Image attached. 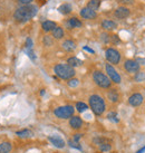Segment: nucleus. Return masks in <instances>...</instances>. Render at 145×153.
Listing matches in <instances>:
<instances>
[{
    "label": "nucleus",
    "instance_id": "1",
    "mask_svg": "<svg viewBox=\"0 0 145 153\" xmlns=\"http://www.w3.org/2000/svg\"><path fill=\"white\" fill-rule=\"evenodd\" d=\"M37 11H38V9L36 6L26 4V6H21V7L16 9V11L13 13V17L18 22H26L30 20L31 18H34Z\"/></svg>",
    "mask_w": 145,
    "mask_h": 153
},
{
    "label": "nucleus",
    "instance_id": "17",
    "mask_svg": "<svg viewBox=\"0 0 145 153\" xmlns=\"http://www.w3.org/2000/svg\"><path fill=\"white\" fill-rule=\"evenodd\" d=\"M57 27V24L55 22H51V20H45V22L41 24V28L45 33H50Z\"/></svg>",
    "mask_w": 145,
    "mask_h": 153
},
{
    "label": "nucleus",
    "instance_id": "23",
    "mask_svg": "<svg viewBox=\"0 0 145 153\" xmlns=\"http://www.w3.org/2000/svg\"><path fill=\"white\" fill-rule=\"evenodd\" d=\"M90 108V106L84 102H77L76 105H75V110L78 112V113H84L86 111Z\"/></svg>",
    "mask_w": 145,
    "mask_h": 153
},
{
    "label": "nucleus",
    "instance_id": "34",
    "mask_svg": "<svg viewBox=\"0 0 145 153\" xmlns=\"http://www.w3.org/2000/svg\"><path fill=\"white\" fill-rule=\"evenodd\" d=\"M26 49H33V39L31 38L26 39Z\"/></svg>",
    "mask_w": 145,
    "mask_h": 153
},
{
    "label": "nucleus",
    "instance_id": "20",
    "mask_svg": "<svg viewBox=\"0 0 145 153\" xmlns=\"http://www.w3.org/2000/svg\"><path fill=\"white\" fill-rule=\"evenodd\" d=\"M13 150V144L8 142V141H4L0 143V153H10Z\"/></svg>",
    "mask_w": 145,
    "mask_h": 153
},
{
    "label": "nucleus",
    "instance_id": "43",
    "mask_svg": "<svg viewBox=\"0 0 145 153\" xmlns=\"http://www.w3.org/2000/svg\"><path fill=\"white\" fill-rule=\"evenodd\" d=\"M144 100H145V98H144Z\"/></svg>",
    "mask_w": 145,
    "mask_h": 153
},
{
    "label": "nucleus",
    "instance_id": "24",
    "mask_svg": "<svg viewBox=\"0 0 145 153\" xmlns=\"http://www.w3.org/2000/svg\"><path fill=\"white\" fill-rule=\"evenodd\" d=\"M58 11L63 15H68V13H72V6L69 4H64L58 7Z\"/></svg>",
    "mask_w": 145,
    "mask_h": 153
},
{
    "label": "nucleus",
    "instance_id": "27",
    "mask_svg": "<svg viewBox=\"0 0 145 153\" xmlns=\"http://www.w3.org/2000/svg\"><path fill=\"white\" fill-rule=\"evenodd\" d=\"M107 119L113 121V122H115V123H118L120 122V120L117 117V113L116 112H109L108 114H107Z\"/></svg>",
    "mask_w": 145,
    "mask_h": 153
},
{
    "label": "nucleus",
    "instance_id": "15",
    "mask_svg": "<svg viewBox=\"0 0 145 153\" xmlns=\"http://www.w3.org/2000/svg\"><path fill=\"white\" fill-rule=\"evenodd\" d=\"M61 47H63V49L66 51L67 53H72V51H74L77 48V45L74 40H72V39H66V40L63 42Z\"/></svg>",
    "mask_w": 145,
    "mask_h": 153
},
{
    "label": "nucleus",
    "instance_id": "33",
    "mask_svg": "<svg viewBox=\"0 0 145 153\" xmlns=\"http://www.w3.org/2000/svg\"><path fill=\"white\" fill-rule=\"evenodd\" d=\"M111 43L114 44V45H117V44L121 43V39L117 35H112L111 36Z\"/></svg>",
    "mask_w": 145,
    "mask_h": 153
},
{
    "label": "nucleus",
    "instance_id": "2",
    "mask_svg": "<svg viewBox=\"0 0 145 153\" xmlns=\"http://www.w3.org/2000/svg\"><path fill=\"white\" fill-rule=\"evenodd\" d=\"M88 106L92 110V112L94 113L96 116H102L105 111H106V103L105 100L98 95V94H93L90 95L88 98Z\"/></svg>",
    "mask_w": 145,
    "mask_h": 153
},
{
    "label": "nucleus",
    "instance_id": "10",
    "mask_svg": "<svg viewBox=\"0 0 145 153\" xmlns=\"http://www.w3.org/2000/svg\"><path fill=\"white\" fill-rule=\"evenodd\" d=\"M143 103H144V97L141 93H134L128 97V104L133 107L141 106Z\"/></svg>",
    "mask_w": 145,
    "mask_h": 153
},
{
    "label": "nucleus",
    "instance_id": "21",
    "mask_svg": "<svg viewBox=\"0 0 145 153\" xmlns=\"http://www.w3.org/2000/svg\"><path fill=\"white\" fill-rule=\"evenodd\" d=\"M67 64H68L69 66H72V68H75V67H79V66H81V65H83V62H81L79 58H77V57H75V56H72V57H69L68 59H67Z\"/></svg>",
    "mask_w": 145,
    "mask_h": 153
},
{
    "label": "nucleus",
    "instance_id": "36",
    "mask_svg": "<svg viewBox=\"0 0 145 153\" xmlns=\"http://www.w3.org/2000/svg\"><path fill=\"white\" fill-rule=\"evenodd\" d=\"M26 53L28 54V56H29V57H30V58H31L33 60L36 59V56H35L34 51H33V49H26Z\"/></svg>",
    "mask_w": 145,
    "mask_h": 153
},
{
    "label": "nucleus",
    "instance_id": "16",
    "mask_svg": "<svg viewBox=\"0 0 145 153\" xmlns=\"http://www.w3.org/2000/svg\"><path fill=\"white\" fill-rule=\"evenodd\" d=\"M102 28L106 31H113L117 28V24L109 19H104L102 22Z\"/></svg>",
    "mask_w": 145,
    "mask_h": 153
},
{
    "label": "nucleus",
    "instance_id": "3",
    "mask_svg": "<svg viewBox=\"0 0 145 153\" xmlns=\"http://www.w3.org/2000/svg\"><path fill=\"white\" fill-rule=\"evenodd\" d=\"M54 73L57 77H59L60 79L64 81H69L70 78H74L76 71L75 68H72V66H69L68 64H57L54 67Z\"/></svg>",
    "mask_w": 145,
    "mask_h": 153
},
{
    "label": "nucleus",
    "instance_id": "8",
    "mask_svg": "<svg viewBox=\"0 0 145 153\" xmlns=\"http://www.w3.org/2000/svg\"><path fill=\"white\" fill-rule=\"evenodd\" d=\"M124 68H125V71L129 74H136L137 72H140V64L137 63L136 60L134 59H127L125 60V63H124Z\"/></svg>",
    "mask_w": 145,
    "mask_h": 153
},
{
    "label": "nucleus",
    "instance_id": "6",
    "mask_svg": "<svg viewBox=\"0 0 145 153\" xmlns=\"http://www.w3.org/2000/svg\"><path fill=\"white\" fill-rule=\"evenodd\" d=\"M105 57H106L107 62L112 64L113 66L114 65L120 64L121 62V53L116 48H113V47H109L105 51Z\"/></svg>",
    "mask_w": 145,
    "mask_h": 153
},
{
    "label": "nucleus",
    "instance_id": "40",
    "mask_svg": "<svg viewBox=\"0 0 145 153\" xmlns=\"http://www.w3.org/2000/svg\"><path fill=\"white\" fill-rule=\"evenodd\" d=\"M136 62L140 65H145V59H143V58H138V59H137Z\"/></svg>",
    "mask_w": 145,
    "mask_h": 153
},
{
    "label": "nucleus",
    "instance_id": "18",
    "mask_svg": "<svg viewBox=\"0 0 145 153\" xmlns=\"http://www.w3.org/2000/svg\"><path fill=\"white\" fill-rule=\"evenodd\" d=\"M16 135L20 139H29V137L34 136V133L29 128H22V130H19V131L16 132Z\"/></svg>",
    "mask_w": 145,
    "mask_h": 153
},
{
    "label": "nucleus",
    "instance_id": "25",
    "mask_svg": "<svg viewBox=\"0 0 145 153\" xmlns=\"http://www.w3.org/2000/svg\"><path fill=\"white\" fill-rule=\"evenodd\" d=\"M101 0H90L88 1V4H87V6L86 7H88V8L93 9V10H98V8L101 7Z\"/></svg>",
    "mask_w": 145,
    "mask_h": 153
},
{
    "label": "nucleus",
    "instance_id": "13",
    "mask_svg": "<svg viewBox=\"0 0 145 153\" xmlns=\"http://www.w3.org/2000/svg\"><path fill=\"white\" fill-rule=\"evenodd\" d=\"M107 100L112 103V104H116L120 102L121 95L118 93V91L116 88H109V91L107 92Z\"/></svg>",
    "mask_w": 145,
    "mask_h": 153
},
{
    "label": "nucleus",
    "instance_id": "31",
    "mask_svg": "<svg viewBox=\"0 0 145 153\" xmlns=\"http://www.w3.org/2000/svg\"><path fill=\"white\" fill-rule=\"evenodd\" d=\"M43 43H44V45H45V46H47V47H49V46H51V45H53V43H54V42H53V38H51L50 36H45V37H44V39H43Z\"/></svg>",
    "mask_w": 145,
    "mask_h": 153
},
{
    "label": "nucleus",
    "instance_id": "7",
    "mask_svg": "<svg viewBox=\"0 0 145 153\" xmlns=\"http://www.w3.org/2000/svg\"><path fill=\"white\" fill-rule=\"evenodd\" d=\"M105 71H106V75L112 81V83H114V84H120L121 82H122L121 75L118 74V72L116 71L115 67L112 64L108 63V64L105 65Z\"/></svg>",
    "mask_w": 145,
    "mask_h": 153
},
{
    "label": "nucleus",
    "instance_id": "9",
    "mask_svg": "<svg viewBox=\"0 0 145 153\" xmlns=\"http://www.w3.org/2000/svg\"><path fill=\"white\" fill-rule=\"evenodd\" d=\"M69 128L74 130V131H79L83 125H84V121L79 115H72V117L69 119Z\"/></svg>",
    "mask_w": 145,
    "mask_h": 153
},
{
    "label": "nucleus",
    "instance_id": "29",
    "mask_svg": "<svg viewBox=\"0 0 145 153\" xmlns=\"http://www.w3.org/2000/svg\"><path fill=\"white\" fill-rule=\"evenodd\" d=\"M67 85H68L69 87H72V88L77 87V86L79 85V81H78L77 78H70V79L67 82Z\"/></svg>",
    "mask_w": 145,
    "mask_h": 153
},
{
    "label": "nucleus",
    "instance_id": "28",
    "mask_svg": "<svg viewBox=\"0 0 145 153\" xmlns=\"http://www.w3.org/2000/svg\"><path fill=\"white\" fill-rule=\"evenodd\" d=\"M135 82H143L145 81V73L144 72H137L134 77Z\"/></svg>",
    "mask_w": 145,
    "mask_h": 153
},
{
    "label": "nucleus",
    "instance_id": "35",
    "mask_svg": "<svg viewBox=\"0 0 145 153\" xmlns=\"http://www.w3.org/2000/svg\"><path fill=\"white\" fill-rule=\"evenodd\" d=\"M117 2L125 6V4H132L134 2V0H117Z\"/></svg>",
    "mask_w": 145,
    "mask_h": 153
},
{
    "label": "nucleus",
    "instance_id": "39",
    "mask_svg": "<svg viewBox=\"0 0 145 153\" xmlns=\"http://www.w3.org/2000/svg\"><path fill=\"white\" fill-rule=\"evenodd\" d=\"M83 49H84V51H88V53H90V54H94V53H95L92 48H90V47H87V46H84V47H83Z\"/></svg>",
    "mask_w": 145,
    "mask_h": 153
},
{
    "label": "nucleus",
    "instance_id": "41",
    "mask_svg": "<svg viewBox=\"0 0 145 153\" xmlns=\"http://www.w3.org/2000/svg\"><path fill=\"white\" fill-rule=\"evenodd\" d=\"M144 152H145V145L143 146V148H141V149L138 150V151H137L136 153H144Z\"/></svg>",
    "mask_w": 145,
    "mask_h": 153
},
{
    "label": "nucleus",
    "instance_id": "11",
    "mask_svg": "<svg viewBox=\"0 0 145 153\" xmlns=\"http://www.w3.org/2000/svg\"><path fill=\"white\" fill-rule=\"evenodd\" d=\"M129 15H131V10L125 6H120L114 13V16L117 19H126Z\"/></svg>",
    "mask_w": 145,
    "mask_h": 153
},
{
    "label": "nucleus",
    "instance_id": "26",
    "mask_svg": "<svg viewBox=\"0 0 145 153\" xmlns=\"http://www.w3.org/2000/svg\"><path fill=\"white\" fill-rule=\"evenodd\" d=\"M99 150L102 151V152H109L112 150V144H111V142H109V140L106 141V142H104L103 144H101L99 146Z\"/></svg>",
    "mask_w": 145,
    "mask_h": 153
},
{
    "label": "nucleus",
    "instance_id": "30",
    "mask_svg": "<svg viewBox=\"0 0 145 153\" xmlns=\"http://www.w3.org/2000/svg\"><path fill=\"white\" fill-rule=\"evenodd\" d=\"M101 40H102L103 43H111V35H108L107 33H103L101 35Z\"/></svg>",
    "mask_w": 145,
    "mask_h": 153
},
{
    "label": "nucleus",
    "instance_id": "38",
    "mask_svg": "<svg viewBox=\"0 0 145 153\" xmlns=\"http://www.w3.org/2000/svg\"><path fill=\"white\" fill-rule=\"evenodd\" d=\"M22 6H26V4H31V2L34 1V0H18Z\"/></svg>",
    "mask_w": 145,
    "mask_h": 153
},
{
    "label": "nucleus",
    "instance_id": "22",
    "mask_svg": "<svg viewBox=\"0 0 145 153\" xmlns=\"http://www.w3.org/2000/svg\"><path fill=\"white\" fill-rule=\"evenodd\" d=\"M68 26L70 28H81V26H83V22L76 17H72L69 18L68 20Z\"/></svg>",
    "mask_w": 145,
    "mask_h": 153
},
{
    "label": "nucleus",
    "instance_id": "4",
    "mask_svg": "<svg viewBox=\"0 0 145 153\" xmlns=\"http://www.w3.org/2000/svg\"><path fill=\"white\" fill-rule=\"evenodd\" d=\"M93 81L98 87L103 89H109L112 86V81L108 78L106 74H104L101 71H95L93 73Z\"/></svg>",
    "mask_w": 145,
    "mask_h": 153
},
{
    "label": "nucleus",
    "instance_id": "32",
    "mask_svg": "<svg viewBox=\"0 0 145 153\" xmlns=\"http://www.w3.org/2000/svg\"><path fill=\"white\" fill-rule=\"evenodd\" d=\"M68 144H69V146H70V148H74V149L81 151V145L79 144L78 142H75V141H72V140H69Z\"/></svg>",
    "mask_w": 145,
    "mask_h": 153
},
{
    "label": "nucleus",
    "instance_id": "37",
    "mask_svg": "<svg viewBox=\"0 0 145 153\" xmlns=\"http://www.w3.org/2000/svg\"><path fill=\"white\" fill-rule=\"evenodd\" d=\"M81 135H83V134H79V133L75 134L74 137H72V141H75V142H78V143H79V140L81 139Z\"/></svg>",
    "mask_w": 145,
    "mask_h": 153
},
{
    "label": "nucleus",
    "instance_id": "42",
    "mask_svg": "<svg viewBox=\"0 0 145 153\" xmlns=\"http://www.w3.org/2000/svg\"><path fill=\"white\" fill-rule=\"evenodd\" d=\"M40 95H41V96H44V95H45V89H41V92H40Z\"/></svg>",
    "mask_w": 145,
    "mask_h": 153
},
{
    "label": "nucleus",
    "instance_id": "12",
    "mask_svg": "<svg viewBox=\"0 0 145 153\" xmlns=\"http://www.w3.org/2000/svg\"><path fill=\"white\" fill-rule=\"evenodd\" d=\"M48 141L50 142L51 144L54 145L57 149H64L65 145H66V142H65L60 136L58 135H50L48 136Z\"/></svg>",
    "mask_w": 145,
    "mask_h": 153
},
{
    "label": "nucleus",
    "instance_id": "19",
    "mask_svg": "<svg viewBox=\"0 0 145 153\" xmlns=\"http://www.w3.org/2000/svg\"><path fill=\"white\" fill-rule=\"evenodd\" d=\"M51 35H53V38L59 40V39H61L65 36V31L60 26H57L55 29L51 31Z\"/></svg>",
    "mask_w": 145,
    "mask_h": 153
},
{
    "label": "nucleus",
    "instance_id": "14",
    "mask_svg": "<svg viewBox=\"0 0 145 153\" xmlns=\"http://www.w3.org/2000/svg\"><path fill=\"white\" fill-rule=\"evenodd\" d=\"M81 16L84 19H90V20H92V19H95V18L97 17V13L95 10H93V9L88 8V7H84L81 10Z\"/></svg>",
    "mask_w": 145,
    "mask_h": 153
},
{
    "label": "nucleus",
    "instance_id": "5",
    "mask_svg": "<svg viewBox=\"0 0 145 153\" xmlns=\"http://www.w3.org/2000/svg\"><path fill=\"white\" fill-rule=\"evenodd\" d=\"M75 113V107L72 105L58 106L54 110V115L59 120H69Z\"/></svg>",
    "mask_w": 145,
    "mask_h": 153
}]
</instances>
